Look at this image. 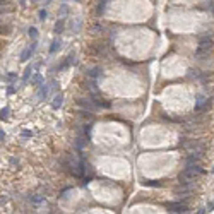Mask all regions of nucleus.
Masks as SVG:
<instances>
[{
  "mask_svg": "<svg viewBox=\"0 0 214 214\" xmlns=\"http://www.w3.org/2000/svg\"><path fill=\"white\" fill-rule=\"evenodd\" d=\"M99 74H101V70H99V68H93V70H91V74H89V76H91V77H98V76H99Z\"/></svg>",
  "mask_w": 214,
  "mask_h": 214,
  "instance_id": "9",
  "label": "nucleus"
},
{
  "mask_svg": "<svg viewBox=\"0 0 214 214\" xmlns=\"http://www.w3.org/2000/svg\"><path fill=\"white\" fill-rule=\"evenodd\" d=\"M106 2L108 0H101V2H99V5H98V14H103V10H105V7H106V5H105Z\"/></svg>",
  "mask_w": 214,
  "mask_h": 214,
  "instance_id": "6",
  "label": "nucleus"
},
{
  "mask_svg": "<svg viewBox=\"0 0 214 214\" xmlns=\"http://www.w3.org/2000/svg\"><path fill=\"white\" fill-rule=\"evenodd\" d=\"M57 46H58V43H57V41H53V45H51V48H50V51H51V53H53V51H55V50H57Z\"/></svg>",
  "mask_w": 214,
  "mask_h": 214,
  "instance_id": "11",
  "label": "nucleus"
},
{
  "mask_svg": "<svg viewBox=\"0 0 214 214\" xmlns=\"http://www.w3.org/2000/svg\"><path fill=\"white\" fill-rule=\"evenodd\" d=\"M207 105H209V101H205L204 98H197V103H195V111H200V110H202V108L204 106H207Z\"/></svg>",
  "mask_w": 214,
  "mask_h": 214,
  "instance_id": "4",
  "label": "nucleus"
},
{
  "mask_svg": "<svg viewBox=\"0 0 214 214\" xmlns=\"http://www.w3.org/2000/svg\"><path fill=\"white\" fill-rule=\"evenodd\" d=\"M209 48H211V39H209V38H202V39H200V43H199V48H197V55L200 57V55L207 53Z\"/></svg>",
  "mask_w": 214,
  "mask_h": 214,
  "instance_id": "3",
  "label": "nucleus"
},
{
  "mask_svg": "<svg viewBox=\"0 0 214 214\" xmlns=\"http://www.w3.org/2000/svg\"><path fill=\"white\" fill-rule=\"evenodd\" d=\"M39 17H41V19H45V17H46V12H45V10H41V12H39Z\"/></svg>",
  "mask_w": 214,
  "mask_h": 214,
  "instance_id": "14",
  "label": "nucleus"
},
{
  "mask_svg": "<svg viewBox=\"0 0 214 214\" xmlns=\"http://www.w3.org/2000/svg\"><path fill=\"white\" fill-rule=\"evenodd\" d=\"M29 36H31L33 39L36 38V29H34V28H31V29H29Z\"/></svg>",
  "mask_w": 214,
  "mask_h": 214,
  "instance_id": "10",
  "label": "nucleus"
},
{
  "mask_svg": "<svg viewBox=\"0 0 214 214\" xmlns=\"http://www.w3.org/2000/svg\"><path fill=\"white\" fill-rule=\"evenodd\" d=\"M166 209L170 213H187L188 211L187 204H182V202H170V204H166Z\"/></svg>",
  "mask_w": 214,
  "mask_h": 214,
  "instance_id": "2",
  "label": "nucleus"
},
{
  "mask_svg": "<svg viewBox=\"0 0 214 214\" xmlns=\"http://www.w3.org/2000/svg\"><path fill=\"white\" fill-rule=\"evenodd\" d=\"M63 29V19H60V22H57V26H55V33H62Z\"/></svg>",
  "mask_w": 214,
  "mask_h": 214,
  "instance_id": "7",
  "label": "nucleus"
},
{
  "mask_svg": "<svg viewBox=\"0 0 214 214\" xmlns=\"http://www.w3.org/2000/svg\"><path fill=\"white\" fill-rule=\"evenodd\" d=\"M29 74H31V67L26 70V74H24V81H28V77H29Z\"/></svg>",
  "mask_w": 214,
  "mask_h": 214,
  "instance_id": "12",
  "label": "nucleus"
},
{
  "mask_svg": "<svg viewBox=\"0 0 214 214\" xmlns=\"http://www.w3.org/2000/svg\"><path fill=\"white\" fill-rule=\"evenodd\" d=\"M199 175H202V168L197 166L195 163H192V165H187V168L180 173L178 180H180V183L182 185H188L190 182H194Z\"/></svg>",
  "mask_w": 214,
  "mask_h": 214,
  "instance_id": "1",
  "label": "nucleus"
},
{
  "mask_svg": "<svg viewBox=\"0 0 214 214\" xmlns=\"http://www.w3.org/2000/svg\"><path fill=\"white\" fill-rule=\"evenodd\" d=\"M60 105H62V96L58 94V96L55 98V101H53V108H58Z\"/></svg>",
  "mask_w": 214,
  "mask_h": 214,
  "instance_id": "8",
  "label": "nucleus"
},
{
  "mask_svg": "<svg viewBox=\"0 0 214 214\" xmlns=\"http://www.w3.org/2000/svg\"><path fill=\"white\" fill-rule=\"evenodd\" d=\"M7 113H9V110L5 108V110H2V118H7Z\"/></svg>",
  "mask_w": 214,
  "mask_h": 214,
  "instance_id": "13",
  "label": "nucleus"
},
{
  "mask_svg": "<svg viewBox=\"0 0 214 214\" xmlns=\"http://www.w3.org/2000/svg\"><path fill=\"white\" fill-rule=\"evenodd\" d=\"M34 46H36V45L33 43V45H31L29 48H28L26 51H24V53H22V57H21V58H22V60H28V58H29V55L33 53V51H34Z\"/></svg>",
  "mask_w": 214,
  "mask_h": 214,
  "instance_id": "5",
  "label": "nucleus"
}]
</instances>
